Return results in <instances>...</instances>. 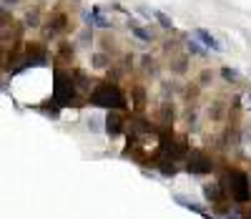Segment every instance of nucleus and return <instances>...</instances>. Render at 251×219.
Masks as SVG:
<instances>
[{
	"instance_id": "nucleus-1",
	"label": "nucleus",
	"mask_w": 251,
	"mask_h": 219,
	"mask_svg": "<svg viewBox=\"0 0 251 219\" xmlns=\"http://www.w3.org/2000/svg\"><path fill=\"white\" fill-rule=\"evenodd\" d=\"M91 103L100 106V108H113V111L126 108V98H123V94H121V89L116 83H100L91 94Z\"/></svg>"
},
{
	"instance_id": "nucleus-2",
	"label": "nucleus",
	"mask_w": 251,
	"mask_h": 219,
	"mask_svg": "<svg viewBox=\"0 0 251 219\" xmlns=\"http://www.w3.org/2000/svg\"><path fill=\"white\" fill-rule=\"evenodd\" d=\"M224 187H228L231 196L236 202H249L251 199V187H249V177L244 171H228L226 179H224Z\"/></svg>"
},
{
	"instance_id": "nucleus-3",
	"label": "nucleus",
	"mask_w": 251,
	"mask_h": 219,
	"mask_svg": "<svg viewBox=\"0 0 251 219\" xmlns=\"http://www.w3.org/2000/svg\"><path fill=\"white\" fill-rule=\"evenodd\" d=\"M75 98V86L73 78L63 71H55V86H53V101L58 106H68Z\"/></svg>"
},
{
	"instance_id": "nucleus-4",
	"label": "nucleus",
	"mask_w": 251,
	"mask_h": 219,
	"mask_svg": "<svg viewBox=\"0 0 251 219\" xmlns=\"http://www.w3.org/2000/svg\"><path fill=\"white\" fill-rule=\"evenodd\" d=\"M211 169H214V164L203 151H191V154H188V171L191 174H208Z\"/></svg>"
},
{
	"instance_id": "nucleus-5",
	"label": "nucleus",
	"mask_w": 251,
	"mask_h": 219,
	"mask_svg": "<svg viewBox=\"0 0 251 219\" xmlns=\"http://www.w3.org/2000/svg\"><path fill=\"white\" fill-rule=\"evenodd\" d=\"M106 131L111 136H118L121 131H123V119L116 114V111H111L108 116H106Z\"/></svg>"
},
{
	"instance_id": "nucleus-6",
	"label": "nucleus",
	"mask_w": 251,
	"mask_h": 219,
	"mask_svg": "<svg viewBox=\"0 0 251 219\" xmlns=\"http://www.w3.org/2000/svg\"><path fill=\"white\" fill-rule=\"evenodd\" d=\"M196 38H199V40L203 43L206 48H211V51H221V46H219V40H216V38H214L211 33H208V31L199 28V31H196Z\"/></svg>"
},
{
	"instance_id": "nucleus-7",
	"label": "nucleus",
	"mask_w": 251,
	"mask_h": 219,
	"mask_svg": "<svg viewBox=\"0 0 251 219\" xmlns=\"http://www.w3.org/2000/svg\"><path fill=\"white\" fill-rule=\"evenodd\" d=\"M221 187L224 184H206L203 187V196L211 199V202H221Z\"/></svg>"
},
{
	"instance_id": "nucleus-8",
	"label": "nucleus",
	"mask_w": 251,
	"mask_h": 219,
	"mask_svg": "<svg viewBox=\"0 0 251 219\" xmlns=\"http://www.w3.org/2000/svg\"><path fill=\"white\" fill-rule=\"evenodd\" d=\"M93 18H96V23H93L96 28H108V26H111V20H108L106 15H100L98 8H93Z\"/></svg>"
},
{
	"instance_id": "nucleus-9",
	"label": "nucleus",
	"mask_w": 251,
	"mask_h": 219,
	"mask_svg": "<svg viewBox=\"0 0 251 219\" xmlns=\"http://www.w3.org/2000/svg\"><path fill=\"white\" fill-rule=\"evenodd\" d=\"M176 202H178L181 207H186V209H194V212H201V207H199L196 202H191V199H186V196H181V194L176 196ZM201 214H203V212H201Z\"/></svg>"
},
{
	"instance_id": "nucleus-10",
	"label": "nucleus",
	"mask_w": 251,
	"mask_h": 219,
	"mask_svg": "<svg viewBox=\"0 0 251 219\" xmlns=\"http://www.w3.org/2000/svg\"><path fill=\"white\" fill-rule=\"evenodd\" d=\"M161 171L166 174V177H174V174H176V166H174V161L163 159V161H161Z\"/></svg>"
},
{
	"instance_id": "nucleus-11",
	"label": "nucleus",
	"mask_w": 251,
	"mask_h": 219,
	"mask_svg": "<svg viewBox=\"0 0 251 219\" xmlns=\"http://www.w3.org/2000/svg\"><path fill=\"white\" fill-rule=\"evenodd\" d=\"M153 18L158 20V23H161L163 28H171V26H174V23H171V18L166 15V13H153Z\"/></svg>"
},
{
	"instance_id": "nucleus-12",
	"label": "nucleus",
	"mask_w": 251,
	"mask_h": 219,
	"mask_svg": "<svg viewBox=\"0 0 251 219\" xmlns=\"http://www.w3.org/2000/svg\"><path fill=\"white\" fill-rule=\"evenodd\" d=\"M133 35L141 38V40H146V43H151V33H149V31H143V28H138V26H133Z\"/></svg>"
},
{
	"instance_id": "nucleus-13",
	"label": "nucleus",
	"mask_w": 251,
	"mask_h": 219,
	"mask_svg": "<svg viewBox=\"0 0 251 219\" xmlns=\"http://www.w3.org/2000/svg\"><path fill=\"white\" fill-rule=\"evenodd\" d=\"M93 65H96V68H106V65H108V58L103 56V53H96V56H93Z\"/></svg>"
},
{
	"instance_id": "nucleus-14",
	"label": "nucleus",
	"mask_w": 251,
	"mask_h": 219,
	"mask_svg": "<svg viewBox=\"0 0 251 219\" xmlns=\"http://www.w3.org/2000/svg\"><path fill=\"white\" fill-rule=\"evenodd\" d=\"M186 48H188V53H196V56H203V48L199 46L196 40H188V46H186Z\"/></svg>"
},
{
	"instance_id": "nucleus-15",
	"label": "nucleus",
	"mask_w": 251,
	"mask_h": 219,
	"mask_svg": "<svg viewBox=\"0 0 251 219\" xmlns=\"http://www.w3.org/2000/svg\"><path fill=\"white\" fill-rule=\"evenodd\" d=\"M221 76H224L226 81H239V73H236V71H231V68H224V71H221Z\"/></svg>"
},
{
	"instance_id": "nucleus-16",
	"label": "nucleus",
	"mask_w": 251,
	"mask_h": 219,
	"mask_svg": "<svg viewBox=\"0 0 251 219\" xmlns=\"http://www.w3.org/2000/svg\"><path fill=\"white\" fill-rule=\"evenodd\" d=\"M246 219H251V212H249V217H246Z\"/></svg>"
}]
</instances>
